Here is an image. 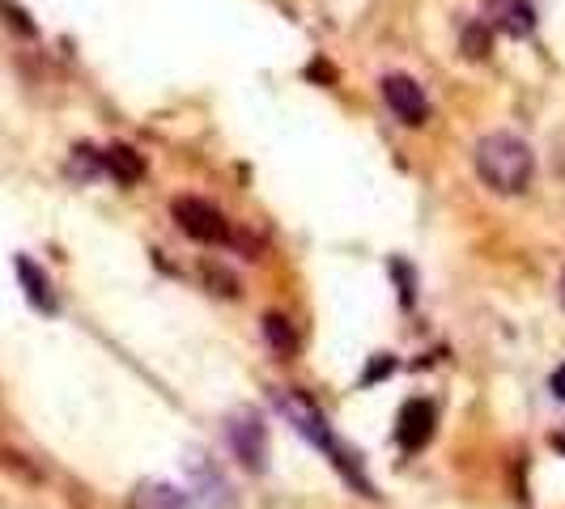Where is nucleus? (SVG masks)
<instances>
[{"label": "nucleus", "mask_w": 565, "mask_h": 509, "mask_svg": "<svg viewBox=\"0 0 565 509\" xmlns=\"http://www.w3.org/2000/svg\"><path fill=\"white\" fill-rule=\"evenodd\" d=\"M273 399H277L281 416H289V421H294V429H298V433H302L311 446H319V451L328 454V458H332V467H337L340 476L353 484L362 497H379V492H374V484L366 480V472L358 467V458L349 454V446H340V437L328 429L323 412L315 408L311 399L302 396V391H285V387H281V391H273Z\"/></svg>", "instance_id": "obj_1"}, {"label": "nucleus", "mask_w": 565, "mask_h": 509, "mask_svg": "<svg viewBox=\"0 0 565 509\" xmlns=\"http://www.w3.org/2000/svg\"><path fill=\"white\" fill-rule=\"evenodd\" d=\"M477 174L489 192L498 196H519L532 187V174H536V158H532V144L510 137V132H489L477 144Z\"/></svg>", "instance_id": "obj_2"}, {"label": "nucleus", "mask_w": 565, "mask_h": 509, "mask_svg": "<svg viewBox=\"0 0 565 509\" xmlns=\"http://www.w3.org/2000/svg\"><path fill=\"white\" fill-rule=\"evenodd\" d=\"M170 217H174V226L183 229L192 242L222 247V242L234 238V229H230V221L222 217V208H213L209 199H200V196H179L170 204Z\"/></svg>", "instance_id": "obj_3"}, {"label": "nucleus", "mask_w": 565, "mask_h": 509, "mask_svg": "<svg viewBox=\"0 0 565 509\" xmlns=\"http://www.w3.org/2000/svg\"><path fill=\"white\" fill-rule=\"evenodd\" d=\"M226 446L247 472H268V429L255 412L226 416Z\"/></svg>", "instance_id": "obj_4"}, {"label": "nucleus", "mask_w": 565, "mask_h": 509, "mask_svg": "<svg viewBox=\"0 0 565 509\" xmlns=\"http://www.w3.org/2000/svg\"><path fill=\"white\" fill-rule=\"evenodd\" d=\"M383 102L392 107L399 123H408V128H422L425 119H429V102H425V89L413 77H404V73H392V77H383Z\"/></svg>", "instance_id": "obj_5"}, {"label": "nucleus", "mask_w": 565, "mask_h": 509, "mask_svg": "<svg viewBox=\"0 0 565 509\" xmlns=\"http://www.w3.org/2000/svg\"><path fill=\"white\" fill-rule=\"evenodd\" d=\"M484 26L527 39L536 30V0H484Z\"/></svg>", "instance_id": "obj_6"}, {"label": "nucleus", "mask_w": 565, "mask_h": 509, "mask_svg": "<svg viewBox=\"0 0 565 509\" xmlns=\"http://www.w3.org/2000/svg\"><path fill=\"white\" fill-rule=\"evenodd\" d=\"M434 437V408L425 399H408L399 408V421H396V446L399 451H422L425 442Z\"/></svg>", "instance_id": "obj_7"}, {"label": "nucleus", "mask_w": 565, "mask_h": 509, "mask_svg": "<svg viewBox=\"0 0 565 509\" xmlns=\"http://www.w3.org/2000/svg\"><path fill=\"white\" fill-rule=\"evenodd\" d=\"M13 268H18V281H22V289H26L30 306L43 314H56V293H52V281H47V272L30 259V254H18L13 259Z\"/></svg>", "instance_id": "obj_8"}, {"label": "nucleus", "mask_w": 565, "mask_h": 509, "mask_svg": "<svg viewBox=\"0 0 565 509\" xmlns=\"http://www.w3.org/2000/svg\"><path fill=\"white\" fill-rule=\"evenodd\" d=\"M128 509H196V501H192L183 488H174V484L145 480V484H137Z\"/></svg>", "instance_id": "obj_9"}, {"label": "nucleus", "mask_w": 565, "mask_h": 509, "mask_svg": "<svg viewBox=\"0 0 565 509\" xmlns=\"http://www.w3.org/2000/svg\"><path fill=\"white\" fill-rule=\"evenodd\" d=\"M188 476H192V501H204L209 509H230V484L204 463V458H196V463H188Z\"/></svg>", "instance_id": "obj_10"}, {"label": "nucleus", "mask_w": 565, "mask_h": 509, "mask_svg": "<svg viewBox=\"0 0 565 509\" xmlns=\"http://www.w3.org/2000/svg\"><path fill=\"white\" fill-rule=\"evenodd\" d=\"M103 166H107V174H111L115 183H124V187H132V183L145 178V158L137 149H128V144H111V149L103 153Z\"/></svg>", "instance_id": "obj_11"}, {"label": "nucleus", "mask_w": 565, "mask_h": 509, "mask_svg": "<svg viewBox=\"0 0 565 509\" xmlns=\"http://www.w3.org/2000/svg\"><path fill=\"white\" fill-rule=\"evenodd\" d=\"M264 339L273 344V353H281V357H294V348H298V336H294V323L285 318V314H264Z\"/></svg>", "instance_id": "obj_12"}, {"label": "nucleus", "mask_w": 565, "mask_h": 509, "mask_svg": "<svg viewBox=\"0 0 565 509\" xmlns=\"http://www.w3.org/2000/svg\"><path fill=\"white\" fill-rule=\"evenodd\" d=\"M459 56H468V59H484V56H489V26H484V22H468V26H463V39H459Z\"/></svg>", "instance_id": "obj_13"}, {"label": "nucleus", "mask_w": 565, "mask_h": 509, "mask_svg": "<svg viewBox=\"0 0 565 509\" xmlns=\"http://www.w3.org/2000/svg\"><path fill=\"white\" fill-rule=\"evenodd\" d=\"M73 170H77V174H82V178H94V174H103V153H98V149H89V144H77V149H73Z\"/></svg>", "instance_id": "obj_14"}, {"label": "nucleus", "mask_w": 565, "mask_h": 509, "mask_svg": "<svg viewBox=\"0 0 565 509\" xmlns=\"http://www.w3.org/2000/svg\"><path fill=\"white\" fill-rule=\"evenodd\" d=\"M204 281L213 284V293H217V297H238V293H243L238 281L230 277L226 268H217V263H204Z\"/></svg>", "instance_id": "obj_15"}, {"label": "nucleus", "mask_w": 565, "mask_h": 509, "mask_svg": "<svg viewBox=\"0 0 565 509\" xmlns=\"http://www.w3.org/2000/svg\"><path fill=\"white\" fill-rule=\"evenodd\" d=\"M392 277L399 281V297H404V306H413V302H417V272L408 268V259H392Z\"/></svg>", "instance_id": "obj_16"}, {"label": "nucleus", "mask_w": 565, "mask_h": 509, "mask_svg": "<svg viewBox=\"0 0 565 509\" xmlns=\"http://www.w3.org/2000/svg\"><path fill=\"white\" fill-rule=\"evenodd\" d=\"M0 13H4V22L18 30V34H34V22L26 18V9H18V4H9V0H0Z\"/></svg>", "instance_id": "obj_17"}, {"label": "nucleus", "mask_w": 565, "mask_h": 509, "mask_svg": "<svg viewBox=\"0 0 565 509\" xmlns=\"http://www.w3.org/2000/svg\"><path fill=\"white\" fill-rule=\"evenodd\" d=\"M392 369H396V357H387V353H379V361H374V366L366 369V373H362V382H379V378H383V373H392Z\"/></svg>", "instance_id": "obj_18"}, {"label": "nucleus", "mask_w": 565, "mask_h": 509, "mask_svg": "<svg viewBox=\"0 0 565 509\" xmlns=\"http://www.w3.org/2000/svg\"><path fill=\"white\" fill-rule=\"evenodd\" d=\"M553 391H557V399H565V369L553 373Z\"/></svg>", "instance_id": "obj_19"}, {"label": "nucleus", "mask_w": 565, "mask_h": 509, "mask_svg": "<svg viewBox=\"0 0 565 509\" xmlns=\"http://www.w3.org/2000/svg\"><path fill=\"white\" fill-rule=\"evenodd\" d=\"M553 446H557V451H565V437H562V433H557V437H553Z\"/></svg>", "instance_id": "obj_20"}, {"label": "nucleus", "mask_w": 565, "mask_h": 509, "mask_svg": "<svg viewBox=\"0 0 565 509\" xmlns=\"http://www.w3.org/2000/svg\"><path fill=\"white\" fill-rule=\"evenodd\" d=\"M562 302H565V272H562Z\"/></svg>", "instance_id": "obj_21"}]
</instances>
